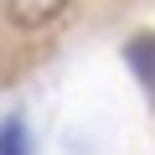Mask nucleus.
Wrapping results in <instances>:
<instances>
[{"instance_id": "f257e3e1", "label": "nucleus", "mask_w": 155, "mask_h": 155, "mask_svg": "<svg viewBox=\"0 0 155 155\" xmlns=\"http://www.w3.org/2000/svg\"><path fill=\"white\" fill-rule=\"evenodd\" d=\"M67 11V0H11V26L16 31H41Z\"/></svg>"}, {"instance_id": "f03ea898", "label": "nucleus", "mask_w": 155, "mask_h": 155, "mask_svg": "<svg viewBox=\"0 0 155 155\" xmlns=\"http://www.w3.org/2000/svg\"><path fill=\"white\" fill-rule=\"evenodd\" d=\"M124 57H129V67H134V78L145 83V93L155 98V36H134V41L124 47Z\"/></svg>"}, {"instance_id": "7ed1b4c3", "label": "nucleus", "mask_w": 155, "mask_h": 155, "mask_svg": "<svg viewBox=\"0 0 155 155\" xmlns=\"http://www.w3.org/2000/svg\"><path fill=\"white\" fill-rule=\"evenodd\" d=\"M5 155H26V134H21V119L16 114L5 119Z\"/></svg>"}]
</instances>
